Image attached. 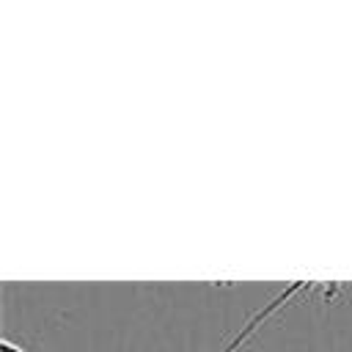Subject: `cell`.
Masks as SVG:
<instances>
[{"label":"cell","instance_id":"cell-1","mask_svg":"<svg viewBox=\"0 0 352 352\" xmlns=\"http://www.w3.org/2000/svg\"><path fill=\"white\" fill-rule=\"evenodd\" d=\"M305 286H308V283H302V280H300V283H292L286 292H280V294H278L272 302H267V305H264V308H261L256 316H250V322L242 327V333H239V336H236V338H234V341H231L226 349H220V352H236L239 346H245V341H248V338H250V336L258 330V324H261V322H267V319H270V316H272V314H275L280 305H286V302H289L294 294H300Z\"/></svg>","mask_w":352,"mask_h":352},{"label":"cell","instance_id":"cell-2","mask_svg":"<svg viewBox=\"0 0 352 352\" xmlns=\"http://www.w3.org/2000/svg\"><path fill=\"white\" fill-rule=\"evenodd\" d=\"M0 352H28V349H22V346H16L14 341H8V338H6V341H3V346H0Z\"/></svg>","mask_w":352,"mask_h":352}]
</instances>
